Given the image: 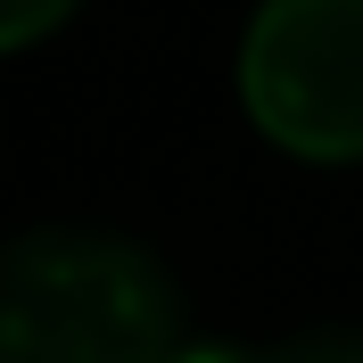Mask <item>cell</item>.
<instances>
[{
    "label": "cell",
    "instance_id": "6da1fadb",
    "mask_svg": "<svg viewBox=\"0 0 363 363\" xmlns=\"http://www.w3.org/2000/svg\"><path fill=\"white\" fill-rule=\"evenodd\" d=\"M0 363H190L182 289L116 231H25L0 248Z\"/></svg>",
    "mask_w": 363,
    "mask_h": 363
},
{
    "label": "cell",
    "instance_id": "277c9868",
    "mask_svg": "<svg viewBox=\"0 0 363 363\" xmlns=\"http://www.w3.org/2000/svg\"><path fill=\"white\" fill-rule=\"evenodd\" d=\"M74 9L83 0H0V50H25V42H42V33H58Z\"/></svg>",
    "mask_w": 363,
    "mask_h": 363
},
{
    "label": "cell",
    "instance_id": "7a4b0ae2",
    "mask_svg": "<svg viewBox=\"0 0 363 363\" xmlns=\"http://www.w3.org/2000/svg\"><path fill=\"white\" fill-rule=\"evenodd\" d=\"M240 91L289 157H363V0H264L240 50Z\"/></svg>",
    "mask_w": 363,
    "mask_h": 363
},
{
    "label": "cell",
    "instance_id": "3957f363",
    "mask_svg": "<svg viewBox=\"0 0 363 363\" xmlns=\"http://www.w3.org/2000/svg\"><path fill=\"white\" fill-rule=\"evenodd\" d=\"M240 363H363V330H306V339H281Z\"/></svg>",
    "mask_w": 363,
    "mask_h": 363
}]
</instances>
